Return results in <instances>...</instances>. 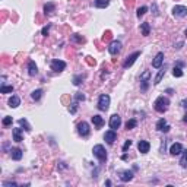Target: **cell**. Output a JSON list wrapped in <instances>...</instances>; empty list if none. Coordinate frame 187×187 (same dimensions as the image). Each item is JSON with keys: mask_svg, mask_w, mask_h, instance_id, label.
Wrapping results in <instances>:
<instances>
[{"mask_svg": "<svg viewBox=\"0 0 187 187\" xmlns=\"http://www.w3.org/2000/svg\"><path fill=\"white\" fill-rule=\"evenodd\" d=\"M168 107H170V99L168 98H165V97H158V98L155 99V102H154L155 111H158V113H165V111L168 110Z\"/></svg>", "mask_w": 187, "mask_h": 187, "instance_id": "6da1fadb", "label": "cell"}, {"mask_svg": "<svg viewBox=\"0 0 187 187\" xmlns=\"http://www.w3.org/2000/svg\"><path fill=\"white\" fill-rule=\"evenodd\" d=\"M92 152H94V156H97L99 162H105L107 161V151H105V148L102 145H95Z\"/></svg>", "mask_w": 187, "mask_h": 187, "instance_id": "7a4b0ae2", "label": "cell"}, {"mask_svg": "<svg viewBox=\"0 0 187 187\" xmlns=\"http://www.w3.org/2000/svg\"><path fill=\"white\" fill-rule=\"evenodd\" d=\"M110 95H107V94H101L98 98V110L99 111H107L108 110V107H110Z\"/></svg>", "mask_w": 187, "mask_h": 187, "instance_id": "3957f363", "label": "cell"}, {"mask_svg": "<svg viewBox=\"0 0 187 187\" xmlns=\"http://www.w3.org/2000/svg\"><path fill=\"white\" fill-rule=\"evenodd\" d=\"M77 133L82 136V138H88L89 133H91V129H89V124L86 121H81L77 124Z\"/></svg>", "mask_w": 187, "mask_h": 187, "instance_id": "277c9868", "label": "cell"}, {"mask_svg": "<svg viewBox=\"0 0 187 187\" xmlns=\"http://www.w3.org/2000/svg\"><path fill=\"white\" fill-rule=\"evenodd\" d=\"M50 66H51V70H54V72H63L64 69H66V61L59 60V59H54V60H51Z\"/></svg>", "mask_w": 187, "mask_h": 187, "instance_id": "5b68a950", "label": "cell"}, {"mask_svg": "<svg viewBox=\"0 0 187 187\" xmlns=\"http://www.w3.org/2000/svg\"><path fill=\"white\" fill-rule=\"evenodd\" d=\"M149 79H151V72L145 70L142 75H140V89H142V91H146V89H148Z\"/></svg>", "mask_w": 187, "mask_h": 187, "instance_id": "8992f818", "label": "cell"}, {"mask_svg": "<svg viewBox=\"0 0 187 187\" xmlns=\"http://www.w3.org/2000/svg\"><path fill=\"white\" fill-rule=\"evenodd\" d=\"M121 47H123V45H121L120 41H117V39H114V41H113V43H111V44L108 45V53H110L111 56L118 54V53L121 51Z\"/></svg>", "mask_w": 187, "mask_h": 187, "instance_id": "52a82bcc", "label": "cell"}, {"mask_svg": "<svg viewBox=\"0 0 187 187\" xmlns=\"http://www.w3.org/2000/svg\"><path fill=\"white\" fill-rule=\"evenodd\" d=\"M172 15L176 18H184L187 16V7H184V6H180L177 5L172 7Z\"/></svg>", "mask_w": 187, "mask_h": 187, "instance_id": "ba28073f", "label": "cell"}, {"mask_svg": "<svg viewBox=\"0 0 187 187\" xmlns=\"http://www.w3.org/2000/svg\"><path fill=\"white\" fill-rule=\"evenodd\" d=\"M139 56H140V51H135L133 54H130L126 59V60H124V63H123V67H124V69H129V67H130L133 63L136 61V59H138Z\"/></svg>", "mask_w": 187, "mask_h": 187, "instance_id": "9c48e42d", "label": "cell"}, {"mask_svg": "<svg viewBox=\"0 0 187 187\" xmlns=\"http://www.w3.org/2000/svg\"><path fill=\"white\" fill-rule=\"evenodd\" d=\"M120 126H121V117L118 116V114H113V116L110 117V129L117 130Z\"/></svg>", "mask_w": 187, "mask_h": 187, "instance_id": "30bf717a", "label": "cell"}, {"mask_svg": "<svg viewBox=\"0 0 187 187\" xmlns=\"http://www.w3.org/2000/svg\"><path fill=\"white\" fill-rule=\"evenodd\" d=\"M156 130L158 132H164V133L170 132V126L167 124V120L165 118H160L158 120V123H156Z\"/></svg>", "mask_w": 187, "mask_h": 187, "instance_id": "8fae6325", "label": "cell"}, {"mask_svg": "<svg viewBox=\"0 0 187 187\" xmlns=\"http://www.w3.org/2000/svg\"><path fill=\"white\" fill-rule=\"evenodd\" d=\"M118 177H120V180H121L123 183L130 181V180L133 178V171H129V170L120 171V172H118Z\"/></svg>", "mask_w": 187, "mask_h": 187, "instance_id": "7c38bea8", "label": "cell"}, {"mask_svg": "<svg viewBox=\"0 0 187 187\" xmlns=\"http://www.w3.org/2000/svg\"><path fill=\"white\" fill-rule=\"evenodd\" d=\"M162 63H164V53H158V54L155 56V59L152 60V67L160 69L162 66Z\"/></svg>", "mask_w": 187, "mask_h": 187, "instance_id": "4fadbf2b", "label": "cell"}, {"mask_svg": "<svg viewBox=\"0 0 187 187\" xmlns=\"http://www.w3.org/2000/svg\"><path fill=\"white\" fill-rule=\"evenodd\" d=\"M138 149H139V152H140V154H148L149 149H151V145H149L148 140H139Z\"/></svg>", "mask_w": 187, "mask_h": 187, "instance_id": "5bb4252c", "label": "cell"}, {"mask_svg": "<svg viewBox=\"0 0 187 187\" xmlns=\"http://www.w3.org/2000/svg\"><path fill=\"white\" fill-rule=\"evenodd\" d=\"M117 139V135H116V130H113V129H111V130H108V132H105V135H104V140L107 143H114V140H116Z\"/></svg>", "mask_w": 187, "mask_h": 187, "instance_id": "9a60e30c", "label": "cell"}, {"mask_svg": "<svg viewBox=\"0 0 187 187\" xmlns=\"http://www.w3.org/2000/svg\"><path fill=\"white\" fill-rule=\"evenodd\" d=\"M170 154L171 155H174V156H176V155H180V154H183V145L181 143H172V145H171V148H170Z\"/></svg>", "mask_w": 187, "mask_h": 187, "instance_id": "2e32d148", "label": "cell"}, {"mask_svg": "<svg viewBox=\"0 0 187 187\" xmlns=\"http://www.w3.org/2000/svg\"><path fill=\"white\" fill-rule=\"evenodd\" d=\"M37 73H38V67L35 64V61L29 60L28 61V75H29V76H35Z\"/></svg>", "mask_w": 187, "mask_h": 187, "instance_id": "e0dca14e", "label": "cell"}, {"mask_svg": "<svg viewBox=\"0 0 187 187\" xmlns=\"http://www.w3.org/2000/svg\"><path fill=\"white\" fill-rule=\"evenodd\" d=\"M22 149H19V148H12L10 149V156H12V160H15V161H19L21 158H22Z\"/></svg>", "mask_w": 187, "mask_h": 187, "instance_id": "ac0fdd59", "label": "cell"}, {"mask_svg": "<svg viewBox=\"0 0 187 187\" xmlns=\"http://www.w3.org/2000/svg\"><path fill=\"white\" fill-rule=\"evenodd\" d=\"M7 104H9V107H10V108H16V107H19V105H21V98H19L18 95H12L10 99L7 101Z\"/></svg>", "mask_w": 187, "mask_h": 187, "instance_id": "d6986e66", "label": "cell"}, {"mask_svg": "<svg viewBox=\"0 0 187 187\" xmlns=\"http://www.w3.org/2000/svg\"><path fill=\"white\" fill-rule=\"evenodd\" d=\"M92 123L97 129H99V127H102V124H104V118L101 116H98V114H95V116L92 117Z\"/></svg>", "mask_w": 187, "mask_h": 187, "instance_id": "ffe728a7", "label": "cell"}, {"mask_svg": "<svg viewBox=\"0 0 187 187\" xmlns=\"http://www.w3.org/2000/svg\"><path fill=\"white\" fill-rule=\"evenodd\" d=\"M12 133H13V140H15V142H22V130H21V129H13V130H12Z\"/></svg>", "mask_w": 187, "mask_h": 187, "instance_id": "44dd1931", "label": "cell"}, {"mask_svg": "<svg viewBox=\"0 0 187 187\" xmlns=\"http://www.w3.org/2000/svg\"><path fill=\"white\" fill-rule=\"evenodd\" d=\"M56 10V5L54 3H45L44 5V13L45 15H50V13H53Z\"/></svg>", "mask_w": 187, "mask_h": 187, "instance_id": "7402d4cb", "label": "cell"}, {"mask_svg": "<svg viewBox=\"0 0 187 187\" xmlns=\"http://www.w3.org/2000/svg\"><path fill=\"white\" fill-rule=\"evenodd\" d=\"M140 31H142V35H145V37H148L149 32H151V28H149V23H148V22L140 23Z\"/></svg>", "mask_w": 187, "mask_h": 187, "instance_id": "603a6c76", "label": "cell"}, {"mask_svg": "<svg viewBox=\"0 0 187 187\" xmlns=\"http://www.w3.org/2000/svg\"><path fill=\"white\" fill-rule=\"evenodd\" d=\"M110 5V0H95V7L98 9H104Z\"/></svg>", "mask_w": 187, "mask_h": 187, "instance_id": "cb8c5ba5", "label": "cell"}, {"mask_svg": "<svg viewBox=\"0 0 187 187\" xmlns=\"http://www.w3.org/2000/svg\"><path fill=\"white\" fill-rule=\"evenodd\" d=\"M41 97H43V89H35V91H32V94H31V98H32L34 101H39Z\"/></svg>", "mask_w": 187, "mask_h": 187, "instance_id": "d4e9b609", "label": "cell"}, {"mask_svg": "<svg viewBox=\"0 0 187 187\" xmlns=\"http://www.w3.org/2000/svg\"><path fill=\"white\" fill-rule=\"evenodd\" d=\"M83 79H85V76H82V75H75V76H73V85H75V86L82 85Z\"/></svg>", "mask_w": 187, "mask_h": 187, "instance_id": "484cf974", "label": "cell"}, {"mask_svg": "<svg viewBox=\"0 0 187 187\" xmlns=\"http://www.w3.org/2000/svg\"><path fill=\"white\" fill-rule=\"evenodd\" d=\"M136 126H138V121L135 120V118L127 120V123H126V129H127V130H132V129H135Z\"/></svg>", "mask_w": 187, "mask_h": 187, "instance_id": "4316f807", "label": "cell"}, {"mask_svg": "<svg viewBox=\"0 0 187 187\" xmlns=\"http://www.w3.org/2000/svg\"><path fill=\"white\" fill-rule=\"evenodd\" d=\"M18 123H19V126L23 127V129H25L27 132H31V126H29V123H28V121L25 120V118H21V120L18 121Z\"/></svg>", "mask_w": 187, "mask_h": 187, "instance_id": "83f0119b", "label": "cell"}, {"mask_svg": "<svg viewBox=\"0 0 187 187\" xmlns=\"http://www.w3.org/2000/svg\"><path fill=\"white\" fill-rule=\"evenodd\" d=\"M165 75V69H161L160 72H158V75H156V77H155V81H154V85H158V83L161 82V79L164 77Z\"/></svg>", "mask_w": 187, "mask_h": 187, "instance_id": "f1b7e54d", "label": "cell"}, {"mask_svg": "<svg viewBox=\"0 0 187 187\" xmlns=\"http://www.w3.org/2000/svg\"><path fill=\"white\" fill-rule=\"evenodd\" d=\"M180 165L183 168H187V151H183V156L180 160Z\"/></svg>", "mask_w": 187, "mask_h": 187, "instance_id": "f546056e", "label": "cell"}, {"mask_svg": "<svg viewBox=\"0 0 187 187\" xmlns=\"http://www.w3.org/2000/svg\"><path fill=\"white\" fill-rule=\"evenodd\" d=\"M0 92H2V94L13 92V86H6V85H2V86H0Z\"/></svg>", "mask_w": 187, "mask_h": 187, "instance_id": "4dcf8cb0", "label": "cell"}, {"mask_svg": "<svg viewBox=\"0 0 187 187\" xmlns=\"http://www.w3.org/2000/svg\"><path fill=\"white\" fill-rule=\"evenodd\" d=\"M172 75L176 77H181L183 76V72H181V67H178V66H176L174 69H172Z\"/></svg>", "mask_w": 187, "mask_h": 187, "instance_id": "1f68e13d", "label": "cell"}, {"mask_svg": "<svg viewBox=\"0 0 187 187\" xmlns=\"http://www.w3.org/2000/svg\"><path fill=\"white\" fill-rule=\"evenodd\" d=\"M12 121H13V118H12L10 116H6L2 123H3V126H5V127H7V126H10V124H12Z\"/></svg>", "mask_w": 187, "mask_h": 187, "instance_id": "d6a6232c", "label": "cell"}, {"mask_svg": "<svg viewBox=\"0 0 187 187\" xmlns=\"http://www.w3.org/2000/svg\"><path fill=\"white\" fill-rule=\"evenodd\" d=\"M69 111H70V114H75L77 111V101H73L70 104V107H69Z\"/></svg>", "mask_w": 187, "mask_h": 187, "instance_id": "836d02e7", "label": "cell"}, {"mask_svg": "<svg viewBox=\"0 0 187 187\" xmlns=\"http://www.w3.org/2000/svg\"><path fill=\"white\" fill-rule=\"evenodd\" d=\"M146 12H148V7H146V6H142V7L138 9V13H136V15H138V18H140V16H143Z\"/></svg>", "mask_w": 187, "mask_h": 187, "instance_id": "e575fe53", "label": "cell"}, {"mask_svg": "<svg viewBox=\"0 0 187 187\" xmlns=\"http://www.w3.org/2000/svg\"><path fill=\"white\" fill-rule=\"evenodd\" d=\"M72 39H73V41H76V43H83V41H85V38L81 37L79 34H73V35H72Z\"/></svg>", "mask_w": 187, "mask_h": 187, "instance_id": "d590c367", "label": "cell"}, {"mask_svg": "<svg viewBox=\"0 0 187 187\" xmlns=\"http://www.w3.org/2000/svg\"><path fill=\"white\" fill-rule=\"evenodd\" d=\"M75 101H85V95H83L82 92H76V95H75Z\"/></svg>", "mask_w": 187, "mask_h": 187, "instance_id": "8d00e7d4", "label": "cell"}, {"mask_svg": "<svg viewBox=\"0 0 187 187\" xmlns=\"http://www.w3.org/2000/svg\"><path fill=\"white\" fill-rule=\"evenodd\" d=\"M3 187H18L16 181H5L3 183Z\"/></svg>", "mask_w": 187, "mask_h": 187, "instance_id": "74e56055", "label": "cell"}, {"mask_svg": "<svg viewBox=\"0 0 187 187\" xmlns=\"http://www.w3.org/2000/svg\"><path fill=\"white\" fill-rule=\"evenodd\" d=\"M50 28H51V25H47V27H44L43 28V31H41V34H43V35H44V37H47V35H48V31H50Z\"/></svg>", "mask_w": 187, "mask_h": 187, "instance_id": "f35d334b", "label": "cell"}, {"mask_svg": "<svg viewBox=\"0 0 187 187\" xmlns=\"http://www.w3.org/2000/svg\"><path fill=\"white\" fill-rule=\"evenodd\" d=\"M130 146H132V140H126V142H124V145H123V151H127Z\"/></svg>", "mask_w": 187, "mask_h": 187, "instance_id": "ab89813d", "label": "cell"}, {"mask_svg": "<svg viewBox=\"0 0 187 187\" xmlns=\"http://www.w3.org/2000/svg\"><path fill=\"white\" fill-rule=\"evenodd\" d=\"M181 107L184 108V110H187V99H183L181 101Z\"/></svg>", "mask_w": 187, "mask_h": 187, "instance_id": "60d3db41", "label": "cell"}, {"mask_svg": "<svg viewBox=\"0 0 187 187\" xmlns=\"http://www.w3.org/2000/svg\"><path fill=\"white\" fill-rule=\"evenodd\" d=\"M164 151H165V140L161 143V152H164Z\"/></svg>", "mask_w": 187, "mask_h": 187, "instance_id": "b9f144b4", "label": "cell"}, {"mask_svg": "<svg viewBox=\"0 0 187 187\" xmlns=\"http://www.w3.org/2000/svg\"><path fill=\"white\" fill-rule=\"evenodd\" d=\"M177 66H178V67H183V66H184V63H183V61H177Z\"/></svg>", "mask_w": 187, "mask_h": 187, "instance_id": "7bdbcfd3", "label": "cell"}, {"mask_svg": "<svg viewBox=\"0 0 187 187\" xmlns=\"http://www.w3.org/2000/svg\"><path fill=\"white\" fill-rule=\"evenodd\" d=\"M181 45H183V43H181V41H180V43L177 44V47H176V48H181Z\"/></svg>", "mask_w": 187, "mask_h": 187, "instance_id": "ee69618b", "label": "cell"}, {"mask_svg": "<svg viewBox=\"0 0 187 187\" xmlns=\"http://www.w3.org/2000/svg\"><path fill=\"white\" fill-rule=\"evenodd\" d=\"M184 121H186V123H187V114H186V116H184Z\"/></svg>", "mask_w": 187, "mask_h": 187, "instance_id": "f6af8a7d", "label": "cell"}, {"mask_svg": "<svg viewBox=\"0 0 187 187\" xmlns=\"http://www.w3.org/2000/svg\"><path fill=\"white\" fill-rule=\"evenodd\" d=\"M186 35H187V29H186Z\"/></svg>", "mask_w": 187, "mask_h": 187, "instance_id": "bcb514c9", "label": "cell"}]
</instances>
